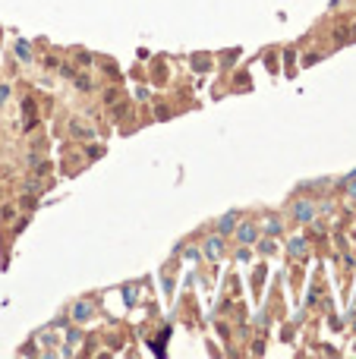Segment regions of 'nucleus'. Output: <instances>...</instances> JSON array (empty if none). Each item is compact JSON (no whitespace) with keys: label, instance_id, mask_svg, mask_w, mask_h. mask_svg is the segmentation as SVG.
Instances as JSON below:
<instances>
[{"label":"nucleus","instance_id":"obj_4","mask_svg":"<svg viewBox=\"0 0 356 359\" xmlns=\"http://www.w3.org/2000/svg\"><path fill=\"white\" fill-rule=\"evenodd\" d=\"M221 249H224L221 236H211V239H208V246H205V255H208V258H218V255H221Z\"/></svg>","mask_w":356,"mask_h":359},{"label":"nucleus","instance_id":"obj_9","mask_svg":"<svg viewBox=\"0 0 356 359\" xmlns=\"http://www.w3.org/2000/svg\"><path fill=\"white\" fill-rule=\"evenodd\" d=\"M10 101V85H0V104Z\"/></svg>","mask_w":356,"mask_h":359},{"label":"nucleus","instance_id":"obj_2","mask_svg":"<svg viewBox=\"0 0 356 359\" xmlns=\"http://www.w3.org/2000/svg\"><path fill=\"white\" fill-rule=\"evenodd\" d=\"M92 315H95V306L88 303V299H82V303L73 306V318H76V321H88Z\"/></svg>","mask_w":356,"mask_h":359},{"label":"nucleus","instance_id":"obj_7","mask_svg":"<svg viewBox=\"0 0 356 359\" xmlns=\"http://www.w3.org/2000/svg\"><path fill=\"white\" fill-rule=\"evenodd\" d=\"M265 230H268V233H281V221H278V218H268V221H265Z\"/></svg>","mask_w":356,"mask_h":359},{"label":"nucleus","instance_id":"obj_6","mask_svg":"<svg viewBox=\"0 0 356 359\" xmlns=\"http://www.w3.org/2000/svg\"><path fill=\"white\" fill-rule=\"evenodd\" d=\"M290 252L293 255H303L306 252V239H290Z\"/></svg>","mask_w":356,"mask_h":359},{"label":"nucleus","instance_id":"obj_10","mask_svg":"<svg viewBox=\"0 0 356 359\" xmlns=\"http://www.w3.org/2000/svg\"><path fill=\"white\" fill-rule=\"evenodd\" d=\"M350 196H353V199H356V183H350Z\"/></svg>","mask_w":356,"mask_h":359},{"label":"nucleus","instance_id":"obj_5","mask_svg":"<svg viewBox=\"0 0 356 359\" xmlns=\"http://www.w3.org/2000/svg\"><path fill=\"white\" fill-rule=\"evenodd\" d=\"M236 236H240V243H252L255 239V224H243L240 230H236Z\"/></svg>","mask_w":356,"mask_h":359},{"label":"nucleus","instance_id":"obj_3","mask_svg":"<svg viewBox=\"0 0 356 359\" xmlns=\"http://www.w3.org/2000/svg\"><path fill=\"white\" fill-rule=\"evenodd\" d=\"M236 218H240L236 211H230V214H224V218H221V224H218L221 236H224V233H230V230H236Z\"/></svg>","mask_w":356,"mask_h":359},{"label":"nucleus","instance_id":"obj_1","mask_svg":"<svg viewBox=\"0 0 356 359\" xmlns=\"http://www.w3.org/2000/svg\"><path fill=\"white\" fill-rule=\"evenodd\" d=\"M293 218L296 221H312L315 218V205H312V202H296V205H293Z\"/></svg>","mask_w":356,"mask_h":359},{"label":"nucleus","instance_id":"obj_8","mask_svg":"<svg viewBox=\"0 0 356 359\" xmlns=\"http://www.w3.org/2000/svg\"><path fill=\"white\" fill-rule=\"evenodd\" d=\"M16 54H19L22 60H29V57H32V51H29V47H26V44H22V41L16 44Z\"/></svg>","mask_w":356,"mask_h":359}]
</instances>
